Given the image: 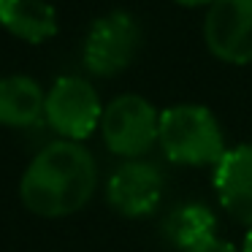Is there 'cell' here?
<instances>
[{"label":"cell","mask_w":252,"mask_h":252,"mask_svg":"<svg viewBox=\"0 0 252 252\" xmlns=\"http://www.w3.org/2000/svg\"><path fill=\"white\" fill-rule=\"evenodd\" d=\"M98 187V165L79 141L46 144L25 168L19 198L38 217H68L90 203Z\"/></svg>","instance_id":"obj_1"},{"label":"cell","mask_w":252,"mask_h":252,"mask_svg":"<svg viewBox=\"0 0 252 252\" xmlns=\"http://www.w3.org/2000/svg\"><path fill=\"white\" fill-rule=\"evenodd\" d=\"M158 144L176 165H217L225 158V136L206 106L182 103L160 114Z\"/></svg>","instance_id":"obj_2"},{"label":"cell","mask_w":252,"mask_h":252,"mask_svg":"<svg viewBox=\"0 0 252 252\" xmlns=\"http://www.w3.org/2000/svg\"><path fill=\"white\" fill-rule=\"evenodd\" d=\"M100 133L114 155L136 160L158 144L160 114L141 95H120L103 109Z\"/></svg>","instance_id":"obj_3"},{"label":"cell","mask_w":252,"mask_h":252,"mask_svg":"<svg viewBox=\"0 0 252 252\" xmlns=\"http://www.w3.org/2000/svg\"><path fill=\"white\" fill-rule=\"evenodd\" d=\"M100 98L87 79L63 76L46 93L44 120L65 141H84L100 125Z\"/></svg>","instance_id":"obj_4"},{"label":"cell","mask_w":252,"mask_h":252,"mask_svg":"<svg viewBox=\"0 0 252 252\" xmlns=\"http://www.w3.org/2000/svg\"><path fill=\"white\" fill-rule=\"evenodd\" d=\"M141 28L125 11H111L95 19L84 38V68L93 76H117L138 55Z\"/></svg>","instance_id":"obj_5"},{"label":"cell","mask_w":252,"mask_h":252,"mask_svg":"<svg viewBox=\"0 0 252 252\" xmlns=\"http://www.w3.org/2000/svg\"><path fill=\"white\" fill-rule=\"evenodd\" d=\"M203 38L217 60L252 63V0H214L203 19Z\"/></svg>","instance_id":"obj_6"},{"label":"cell","mask_w":252,"mask_h":252,"mask_svg":"<svg viewBox=\"0 0 252 252\" xmlns=\"http://www.w3.org/2000/svg\"><path fill=\"white\" fill-rule=\"evenodd\" d=\"M111 209L122 217H144L158 209L163 198V174L158 165L144 160H127L111 174L106 185Z\"/></svg>","instance_id":"obj_7"},{"label":"cell","mask_w":252,"mask_h":252,"mask_svg":"<svg viewBox=\"0 0 252 252\" xmlns=\"http://www.w3.org/2000/svg\"><path fill=\"white\" fill-rule=\"evenodd\" d=\"M214 192L236 222L252 228V144L228 149L214 165Z\"/></svg>","instance_id":"obj_8"},{"label":"cell","mask_w":252,"mask_h":252,"mask_svg":"<svg viewBox=\"0 0 252 252\" xmlns=\"http://www.w3.org/2000/svg\"><path fill=\"white\" fill-rule=\"evenodd\" d=\"M0 25L25 44L57 35V11L46 0H0Z\"/></svg>","instance_id":"obj_9"},{"label":"cell","mask_w":252,"mask_h":252,"mask_svg":"<svg viewBox=\"0 0 252 252\" xmlns=\"http://www.w3.org/2000/svg\"><path fill=\"white\" fill-rule=\"evenodd\" d=\"M46 93L30 76L0 79V125L30 127L44 120Z\"/></svg>","instance_id":"obj_10"},{"label":"cell","mask_w":252,"mask_h":252,"mask_svg":"<svg viewBox=\"0 0 252 252\" xmlns=\"http://www.w3.org/2000/svg\"><path fill=\"white\" fill-rule=\"evenodd\" d=\"M214 228H217V220L201 203H185V206L174 209L163 222V230L168 236V241L174 247H179L182 252L217 239Z\"/></svg>","instance_id":"obj_11"},{"label":"cell","mask_w":252,"mask_h":252,"mask_svg":"<svg viewBox=\"0 0 252 252\" xmlns=\"http://www.w3.org/2000/svg\"><path fill=\"white\" fill-rule=\"evenodd\" d=\"M187 252H239L233 244H228V241H220V239H212V241H206V244H201V247H192V250H187Z\"/></svg>","instance_id":"obj_12"},{"label":"cell","mask_w":252,"mask_h":252,"mask_svg":"<svg viewBox=\"0 0 252 252\" xmlns=\"http://www.w3.org/2000/svg\"><path fill=\"white\" fill-rule=\"evenodd\" d=\"M179 6H187V8H198V6H212L214 0H174Z\"/></svg>","instance_id":"obj_13"},{"label":"cell","mask_w":252,"mask_h":252,"mask_svg":"<svg viewBox=\"0 0 252 252\" xmlns=\"http://www.w3.org/2000/svg\"><path fill=\"white\" fill-rule=\"evenodd\" d=\"M241 252H252V228H250V233L244 236V250Z\"/></svg>","instance_id":"obj_14"}]
</instances>
